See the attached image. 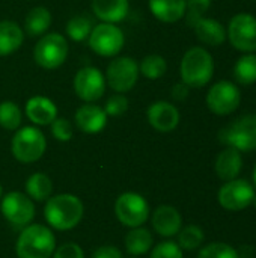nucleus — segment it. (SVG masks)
Listing matches in <instances>:
<instances>
[{
  "mask_svg": "<svg viewBox=\"0 0 256 258\" xmlns=\"http://www.w3.org/2000/svg\"><path fill=\"white\" fill-rule=\"evenodd\" d=\"M253 186L243 178H234L231 181H225V184L219 190V204L229 212H240L247 209L255 198Z\"/></svg>",
  "mask_w": 256,
  "mask_h": 258,
  "instance_id": "obj_11",
  "label": "nucleus"
},
{
  "mask_svg": "<svg viewBox=\"0 0 256 258\" xmlns=\"http://www.w3.org/2000/svg\"><path fill=\"white\" fill-rule=\"evenodd\" d=\"M166 70H167V63H166L164 57L160 54H149V56L143 57V60L139 67V73H142V76H145L146 79H151V80L163 77Z\"/></svg>",
  "mask_w": 256,
  "mask_h": 258,
  "instance_id": "obj_29",
  "label": "nucleus"
},
{
  "mask_svg": "<svg viewBox=\"0 0 256 258\" xmlns=\"http://www.w3.org/2000/svg\"><path fill=\"white\" fill-rule=\"evenodd\" d=\"M186 0H149L152 15L163 23H177L186 15Z\"/></svg>",
  "mask_w": 256,
  "mask_h": 258,
  "instance_id": "obj_21",
  "label": "nucleus"
},
{
  "mask_svg": "<svg viewBox=\"0 0 256 258\" xmlns=\"http://www.w3.org/2000/svg\"><path fill=\"white\" fill-rule=\"evenodd\" d=\"M26 194L32 201H47L53 194V181L44 172H35L26 181Z\"/></svg>",
  "mask_w": 256,
  "mask_h": 258,
  "instance_id": "obj_25",
  "label": "nucleus"
},
{
  "mask_svg": "<svg viewBox=\"0 0 256 258\" xmlns=\"http://www.w3.org/2000/svg\"><path fill=\"white\" fill-rule=\"evenodd\" d=\"M139 77V67L131 57H116L107 67V83L116 92L130 91Z\"/></svg>",
  "mask_w": 256,
  "mask_h": 258,
  "instance_id": "obj_13",
  "label": "nucleus"
},
{
  "mask_svg": "<svg viewBox=\"0 0 256 258\" xmlns=\"http://www.w3.org/2000/svg\"><path fill=\"white\" fill-rule=\"evenodd\" d=\"M47 148V141L42 132L36 127L20 128L11 142V151L14 157L21 163H33L39 160Z\"/></svg>",
  "mask_w": 256,
  "mask_h": 258,
  "instance_id": "obj_5",
  "label": "nucleus"
},
{
  "mask_svg": "<svg viewBox=\"0 0 256 258\" xmlns=\"http://www.w3.org/2000/svg\"><path fill=\"white\" fill-rule=\"evenodd\" d=\"M219 141L240 153L256 150V113L237 118L219 132Z\"/></svg>",
  "mask_w": 256,
  "mask_h": 258,
  "instance_id": "obj_4",
  "label": "nucleus"
},
{
  "mask_svg": "<svg viewBox=\"0 0 256 258\" xmlns=\"http://www.w3.org/2000/svg\"><path fill=\"white\" fill-rule=\"evenodd\" d=\"M2 194H3V189H2V184H0V198H2Z\"/></svg>",
  "mask_w": 256,
  "mask_h": 258,
  "instance_id": "obj_42",
  "label": "nucleus"
},
{
  "mask_svg": "<svg viewBox=\"0 0 256 258\" xmlns=\"http://www.w3.org/2000/svg\"><path fill=\"white\" fill-rule=\"evenodd\" d=\"M107 124V113L95 104H84L75 112V125L88 135L100 133Z\"/></svg>",
  "mask_w": 256,
  "mask_h": 258,
  "instance_id": "obj_17",
  "label": "nucleus"
},
{
  "mask_svg": "<svg viewBox=\"0 0 256 258\" xmlns=\"http://www.w3.org/2000/svg\"><path fill=\"white\" fill-rule=\"evenodd\" d=\"M74 91L86 103H94L104 95L106 79L98 68L84 67L74 77Z\"/></svg>",
  "mask_w": 256,
  "mask_h": 258,
  "instance_id": "obj_14",
  "label": "nucleus"
},
{
  "mask_svg": "<svg viewBox=\"0 0 256 258\" xmlns=\"http://www.w3.org/2000/svg\"><path fill=\"white\" fill-rule=\"evenodd\" d=\"M234 79L238 85L250 86L256 83V54L246 53L234 65Z\"/></svg>",
  "mask_w": 256,
  "mask_h": 258,
  "instance_id": "obj_27",
  "label": "nucleus"
},
{
  "mask_svg": "<svg viewBox=\"0 0 256 258\" xmlns=\"http://www.w3.org/2000/svg\"><path fill=\"white\" fill-rule=\"evenodd\" d=\"M68 56V42L59 33H48L42 36L33 50L35 62L45 68L54 70L59 68Z\"/></svg>",
  "mask_w": 256,
  "mask_h": 258,
  "instance_id": "obj_9",
  "label": "nucleus"
},
{
  "mask_svg": "<svg viewBox=\"0 0 256 258\" xmlns=\"http://www.w3.org/2000/svg\"><path fill=\"white\" fill-rule=\"evenodd\" d=\"M216 174L223 181H231L238 178L243 169V157L241 153L232 147H226L223 151L219 153L216 163H214Z\"/></svg>",
  "mask_w": 256,
  "mask_h": 258,
  "instance_id": "obj_18",
  "label": "nucleus"
},
{
  "mask_svg": "<svg viewBox=\"0 0 256 258\" xmlns=\"http://www.w3.org/2000/svg\"><path fill=\"white\" fill-rule=\"evenodd\" d=\"M92 20L88 15H75L66 24V33L72 41H84L92 32Z\"/></svg>",
  "mask_w": 256,
  "mask_h": 258,
  "instance_id": "obj_30",
  "label": "nucleus"
},
{
  "mask_svg": "<svg viewBox=\"0 0 256 258\" xmlns=\"http://www.w3.org/2000/svg\"><path fill=\"white\" fill-rule=\"evenodd\" d=\"M152 234L145 227H136L131 228V231L125 237V248L127 252L133 257H139L146 254L152 248Z\"/></svg>",
  "mask_w": 256,
  "mask_h": 258,
  "instance_id": "obj_24",
  "label": "nucleus"
},
{
  "mask_svg": "<svg viewBox=\"0 0 256 258\" xmlns=\"http://www.w3.org/2000/svg\"><path fill=\"white\" fill-rule=\"evenodd\" d=\"M115 213L122 225L130 228L142 227L149 218V204L142 195L125 192L116 200Z\"/></svg>",
  "mask_w": 256,
  "mask_h": 258,
  "instance_id": "obj_7",
  "label": "nucleus"
},
{
  "mask_svg": "<svg viewBox=\"0 0 256 258\" xmlns=\"http://www.w3.org/2000/svg\"><path fill=\"white\" fill-rule=\"evenodd\" d=\"M252 204H253V207L256 209V195H255V198H253V201H252Z\"/></svg>",
  "mask_w": 256,
  "mask_h": 258,
  "instance_id": "obj_41",
  "label": "nucleus"
},
{
  "mask_svg": "<svg viewBox=\"0 0 256 258\" xmlns=\"http://www.w3.org/2000/svg\"><path fill=\"white\" fill-rule=\"evenodd\" d=\"M186 15L187 24L193 27V24L204 17V14L210 9L211 0H186Z\"/></svg>",
  "mask_w": 256,
  "mask_h": 258,
  "instance_id": "obj_33",
  "label": "nucleus"
},
{
  "mask_svg": "<svg viewBox=\"0 0 256 258\" xmlns=\"http://www.w3.org/2000/svg\"><path fill=\"white\" fill-rule=\"evenodd\" d=\"M84 206L81 200L71 194H60L50 197L44 207L45 221L51 228L59 231H68L75 228L83 219Z\"/></svg>",
  "mask_w": 256,
  "mask_h": 258,
  "instance_id": "obj_1",
  "label": "nucleus"
},
{
  "mask_svg": "<svg viewBox=\"0 0 256 258\" xmlns=\"http://www.w3.org/2000/svg\"><path fill=\"white\" fill-rule=\"evenodd\" d=\"M23 115L20 107L12 101H3L0 104V125L6 130H17L21 124Z\"/></svg>",
  "mask_w": 256,
  "mask_h": 258,
  "instance_id": "obj_31",
  "label": "nucleus"
},
{
  "mask_svg": "<svg viewBox=\"0 0 256 258\" xmlns=\"http://www.w3.org/2000/svg\"><path fill=\"white\" fill-rule=\"evenodd\" d=\"M92 258H124L122 257V252L119 248L113 246V245H104V246H100L95 252Z\"/></svg>",
  "mask_w": 256,
  "mask_h": 258,
  "instance_id": "obj_38",
  "label": "nucleus"
},
{
  "mask_svg": "<svg viewBox=\"0 0 256 258\" xmlns=\"http://www.w3.org/2000/svg\"><path fill=\"white\" fill-rule=\"evenodd\" d=\"M89 45L101 56H115L124 45V33L113 23H101L92 29Z\"/></svg>",
  "mask_w": 256,
  "mask_h": 258,
  "instance_id": "obj_12",
  "label": "nucleus"
},
{
  "mask_svg": "<svg viewBox=\"0 0 256 258\" xmlns=\"http://www.w3.org/2000/svg\"><path fill=\"white\" fill-rule=\"evenodd\" d=\"M148 121L149 124L161 133H169L175 130L180 124V112L178 109L167 101H157L148 109Z\"/></svg>",
  "mask_w": 256,
  "mask_h": 258,
  "instance_id": "obj_15",
  "label": "nucleus"
},
{
  "mask_svg": "<svg viewBox=\"0 0 256 258\" xmlns=\"http://www.w3.org/2000/svg\"><path fill=\"white\" fill-rule=\"evenodd\" d=\"M26 115L33 124L48 125L57 118V109L56 104L47 97L36 95L26 103Z\"/></svg>",
  "mask_w": 256,
  "mask_h": 258,
  "instance_id": "obj_19",
  "label": "nucleus"
},
{
  "mask_svg": "<svg viewBox=\"0 0 256 258\" xmlns=\"http://www.w3.org/2000/svg\"><path fill=\"white\" fill-rule=\"evenodd\" d=\"M56 249L53 231L41 224L24 227L17 239L15 252L18 258H50Z\"/></svg>",
  "mask_w": 256,
  "mask_h": 258,
  "instance_id": "obj_2",
  "label": "nucleus"
},
{
  "mask_svg": "<svg viewBox=\"0 0 256 258\" xmlns=\"http://www.w3.org/2000/svg\"><path fill=\"white\" fill-rule=\"evenodd\" d=\"M92 9L104 23H118L128 12V0H92Z\"/></svg>",
  "mask_w": 256,
  "mask_h": 258,
  "instance_id": "obj_22",
  "label": "nucleus"
},
{
  "mask_svg": "<svg viewBox=\"0 0 256 258\" xmlns=\"http://www.w3.org/2000/svg\"><path fill=\"white\" fill-rule=\"evenodd\" d=\"M53 258H84V252L80 248V245L74 242H68L60 245L57 249H54Z\"/></svg>",
  "mask_w": 256,
  "mask_h": 258,
  "instance_id": "obj_37",
  "label": "nucleus"
},
{
  "mask_svg": "<svg viewBox=\"0 0 256 258\" xmlns=\"http://www.w3.org/2000/svg\"><path fill=\"white\" fill-rule=\"evenodd\" d=\"M155 233L164 239H170L183 228V218L180 212L172 206H160L154 210L151 218Z\"/></svg>",
  "mask_w": 256,
  "mask_h": 258,
  "instance_id": "obj_16",
  "label": "nucleus"
},
{
  "mask_svg": "<svg viewBox=\"0 0 256 258\" xmlns=\"http://www.w3.org/2000/svg\"><path fill=\"white\" fill-rule=\"evenodd\" d=\"M181 79L189 88H202L213 79L214 60L208 50L192 47L181 60Z\"/></svg>",
  "mask_w": 256,
  "mask_h": 258,
  "instance_id": "obj_3",
  "label": "nucleus"
},
{
  "mask_svg": "<svg viewBox=\"0 0 256 258\" xmlns=\"http://www.w3.org/2000/svg\"><path fill=\"white\" fill-rule=\"evenodd\" d=\"M133 258H136V257H133Z\"/></svg>",
  "mask_w": 256,
  "mask_h": 258,
  "instance_id": "obj_43",
  "label": "nucleus"
},
{
  "mask_svg": "<svg viewBox=\"0 0 256 258\" xmlns=\"http://www.w3.org/2000/svg\"><path fill=\"white\" fill-rule=\"evenodd\" d=\"M127 109H128V100H127L124 95L116 94V95H112V97L107 100L106 109H104V110H106L107 116H109V115H110V116H119V115L125 113Z\"/></svg>",
  "mask_w": 256,
  "mask_h": 258,
  "instance_id": "obj_36",
  "label": "nucleus"
},
{
  "mask_svg": "<svg viewBox=\"0 0 256 258\" xmlns=\"http://www.w3.org/2000/svg\"><path fill=\"white\" fill-rule=\"evenodd\" d=\"M189 92H190V88L184 82L175 83L172 88V97L174 100H178V101H184L189 97Z\"/></svg>",
  "mask_w": 256,
  "mask_h": 258,
  "instance_id": "obj_39",
  "label": "nucleus"
},
{
  "mask_svg": "<svg viewBox=\"0 0 256 258\" xmlns=\"http://www.w3.org/2000/svg\"><path fill=\"white\" fill-rule=\"evenodd\" d=\"M24 39L23 29L15 21H0V56L17 51Z\"/></svg>",
  "mask_w": 256,
  "mask_h": 258,
  "instance_id": "obj_23",
  "label": "nucleus"
},
{
  "mask_svg": "<svg viewBox=\"0 0 256 258\" xmlns=\"http://www.w3.org/2000/svg\"><path fill=\"white\" fill-rule=\"evenodd\" d=\"M241 103L240 88L229 80H220L214 83L207 94V106L210 112L219 116L234 113Z\"/></svg>",
  "mask_w": 256,
  "mask_h": 258,
  "instance_id": "obj_6",
  "label": "nucleus"
},
{
  "mask_svg": "<svg viewBox=\"0 0 256 258\" xmlns=\"http://www.w3.org/2000/svg\"><path fill=\"white\" fill-rule=\"evenodd\" d=\"M51 24V14L44 6H36L24 18V29L29 36H39L47 32Z\"/></svg>",
  "mask_w": 256,
  "mask_h": 258,
  "instance_id": "obj_26",
  "label": "nucleus"
},
{
  "mask_svg": "<svg viewBox=\"0 0 256 258\" xmlns=\"http://www.w3.org/2000/svg\"><path fill=\"white\" fill-rule=\"evenodd\" d=\"M51 133L60 142H68L72 138V125L66 118H56L51 122Z\"/></svg>",
  "mask_w": 256,
  "mask_h": 258,
  "instance_id": "obj_35",
  "label": "nucleus"
},
{
  "mask_svg": "<svg viewBox=\"0 0 256 258\" xmlns=\"http://www.w3.org/2000/svg\"><path fill=\"white\" fill-rule=\"evenodd\" d=\"M2 215L14 228H24L32 224L35 218L33 201L21 192H9L2 198Z\"/></svg>",
  "mask_w": 256,
  "mask_h": 258,
  "instance_id": "obj_10",
  "label": "nucleus"
},
{
  "mask_svg": "<svg viewBox=\"0 0 256 258\" xmlns=\"http://www.w3.org/2000/svg\"><path fill=\"white\" fill-rule=\"evenodd\" d=\"M226 38L238 51H256V17L247 12L234 15L228 24Z\"/></svg>",
  "mask_w": 256,
  "mask_h": 258,
  "instance_id": "obj_8",
  "label": "nucleus"
},
{
  "mask_svg": "<svg viewBox=\"0 0 256 258\" xmlns=\"http://www.w3.org/2000/svg\"><path fill=\"white\" fill-rule=\"evenodd\" d=\"M198 39L207 45H220L226 39V30L219 20L214 18H199L193 24Z\"/></svg>",
  "mask_w": 256,
  "mask_h": 258,
  "instance_id": "obj_20",
  "label": "nucleus"
},
{
  "mask_svg": "<svg viewBox=\"0 0 256 258\" xmlns=\"http://www.w3.org/2000/svg\"><path fill=\"white\" fill-rule=\"evenodd\" d=\"M151 258H184L183 255V249L180 248L178 243L172 242V240H166L158 243L152 252Z\"/></svg>",
  "mask_w": 256,
  "mask_h": 258,
  "instance_id": "obj_34",
  "label": "nucleus"
},
{
  "mask_svg": "<svg viewBox=\"0 0 256 258\" xmlns=\"http://www.w3.org/2000/svg\"><path fill=\"white\" fill-rule=\"evenodd\" d=\"M178 236V245L183 251H195L202 246L204 243V231L198 225H187L180 230Z\"/></svg>",
  "mask_w": 256,
  "mask_h": 258,
  "instance_id": "obj_28",
  "label": "nucleus"
},
{
  "mask_svg": "<svg viewBox=\"0 0 256 258\" xmlns=\"http://www.w3.org/2000/svg\"><path fill=\"white\" fill-rule=\"evenodd\" d=\"M253 181H255V186H256V165H255V168H253Z\"/></svg>",
  "mask_w": 256,
  "mask_h": 258,
  "instance_id": "obj_40",
  "label": "nucleus"
},
{
  "mask_svg": "<svg viewBox=\"0 0 256 258\" xmlns=\"http://www.w3.org/2000/svg\"><path fill=\"white\" fill-rule=\"evenodd\" d=\"M198 258H238V252L234 246L228 243L214 242V243L204 246L199 251Z\"/></svg>",
  "mask_w": 256,
  "mask_h": 258,
  "instance_id": "obj_32",
  "label": "nucleus"
}]
</instances>
